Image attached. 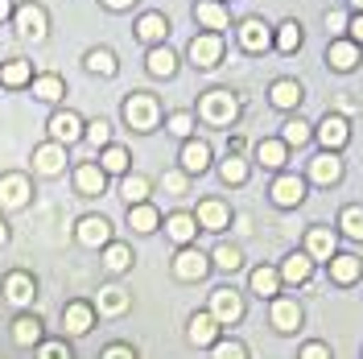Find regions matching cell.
Returning <instances> with one entry per match:
<instances>
[{"instance_id":"cell-18","label":"cell","mask_w":363,"mask_h":359,"mask_svg":"<svg viewBox=\"0 0 363 359\" xmlns=\"http://www.w3.org/2000/svg\"><path fill=\"white\" fill-rule=\"evenodd\" d=\"M215 335H219V322L211 314H199L190 322V343L194 347H215Z\"/></svg>"},{"instance_id":"cell-47","label":"cell","mask_w":363,"mask_h":359,"mask_svg":"<svg viewBox=\"0 0 363 359\" xmlns=\"http://www.w3.org/2000/svg\"><path fill=\"white\" fill-rule=\"evenodd\" d=\"M87 140H91V145H104V149H108V140H112L108 124H104V120H95V124L87 128Z\"/></svg>"},{"instance_id":"cell-32","label":"cell","mask_w":363,"mask_h":359,"mask_svg":"<svg viewBox=\"0 0 363 359\" xmlns=\"http://www.w3.org/2000/svg\"><path fill=\"white\" fill-rule=\"evenodd\" d=\"M256 158H260V165H269V170H281L285 165V140H264L256 149Z\"/></svg>"},{"instance_id":"cell-48","label":"cell","mask_w":363,"mask_h":359,"mask_svg":"<svg viewBox=\"0 0 363 359\" xmlns=\"http://www.w3.org/2000/svg\"><path fill=\"white\" fill-rule=\"evenodd\" d=\"M169 128L178 136H190V128H194V120H190V112H174L169 116Z\"/></svg>"},{"instance_id":"cell-10","label":"cell","mask_w":363,"mask_h":359,"mask_svg":"<svg viewBox=\"0 0 363 359\" xmlns=\"http://www.w3.org/2000/svg\"><path fill=\"white\" fill-rule=\"evenodd\" d=\"M17 25H21L25 38H33V42L45 38V13L38 4H21V9H17Z\"/></svg>"},{"instance_id":"cell-20","label":"cell","mask_w":363,"mask_h":359,"mask_svg":"<svg viewBox=\"0 0 363 359\" xmlns=\"http://www.w3.org/2000/svg\"><path fill=\"white\" fill-rule=\"evenodd\" d=\"M165 231H169V240L190 244L194 231H199V219H194V215H169V219H165Z\"/></svg>"},{"instance_id":"cell-29","label":"cell","mask_w":363,"mask_h":359,"mask_svg":"<svg viewBox=\"0 0 363 359\" xmlns=\"http://www.w3.org/2000/svg\"><path fill=\"white\" fill-rule=\"evenodd\" d=\"M310 272H314V260H310V256H289L285 269H281V277L294 281V285H301V281H310Z\"/></svg>"},{"instance_id":"cell-27","label":"cell","mask_w":363,"mask_h":359,"mask_svg":"<svg viewBox=\"0 0 363 359\" xmlns=\"http://www.w3.org/2000/svg\"><path fill=\"white\" fill-rule=\"evenodd\" d=\"M199 223L211 227V231H219V227H227V206L215 199H206L203 206H199Z\"/></svg>"},{"instance_id":"cell-58","label":"cell","mask_w":363,"mask_h":359,"mask_svg":"<svg viewBox=\"0 0 363 359\" xmlns=\"http://www.w3.org/2000/svg\"><path fill=\"white\" fill-rule=\"evenodd\" d=\"M4 240H9V227L0 223V244H4Z\"/></svg>"},{"instance_id":"cell-35","label":"cell","mask_w":363,"mask_h":359,"mask_svg":"<svg viewBox=\"0 0 363 359\" xmlns=\"http://www.w3.org/2000/svg\"><path fill=\"white\" fill-rule=\"evenodd\" d=\"M314 178H318V182H339V178H342V161L335 158V153L318 158V161H314Z\"/></svg>"},{"instance_id":"cell-24","label":"cell","mask_w":363,"mask_h":359,"mask_svg":"<svg viewBox=\"0 0 363 359\" xmlns=\"http://www.w3.org/2000/svg\"><path fill=\"white\" fill-rule=\"evenodd\" d=\"M326 58H330V67H335V70H351L355 62H359V45H355V42H335Z\"/></svg>"},{"instance_id":"cell-5","label":"cell","mask_w":363,"mask_h":359,"mask_svg":"<svg viewBox=\"0 0 363 359\" xmlns=\"http://www.w3.org/2000/svg\"><path fill=\"white\" fill-rule=\"evenodd\" d=\"M219 54H223L219 33H203V38H194V42H190V58H194V67H215V62H219Z\"/></svg>"},{"instance_id":"cell-26","label":"cell","mask_w":363,"mask_h":359,"mask_svg":"<svg viewBox=\"0 0 363 359\" xmlns=\"http://www.w3.org/2000/svg\"><path fill=\"white\" fill-rule=\"evenodd\" d=\"M74 186H79V194H99L104 190V170L99 165H79Z\"/></svg>"},{"instance_id":"cell-50","label":"cell","mask_w":363,"mask_h":359,"mask_svg":"<svg viewBox=\"0 0 363 359\" xmlns=\"http://www.w3.org/2000/svg\"><path fill=\"white\" fill-rule=\"evenodd\" d=\"M38 359H70V351L62 347V343H45L42 355H38Z\"/></svg>"},{"instance_id":"cell-43","label":"cell","mask_w":363,"mask_h":359,"mask_svg":"<svg viewBox=\"0 0 363 359\" xmlns=\"http://www.w3.org/2000/svg\"><path fill=\"white\" fill-rule=\"evenodd\" d=\"M277 45H281L285 54H289V50H297V45H301V29H297L294 21H285V25H281V33H277Z\"/></svg>"},{"instance_id":"cell-51","label":"cell","mask_w":363,"mask_h":359,"mask_svg":"<svg viewBox=\"0 0 363 359\" xmlns=\"http://www.w3.org/2000/svg\"><path fill=\"white\" fill-rule=\"evenodd\" d=\"M301 359H330V351H326L322 343H306V347H301Z\"/></svg>"},{"instance_id":"cell-22","label":"cell","mask_w":363,"mask_h":359,"mask_svg":"<svg viewBox=\"0 0 363 359\" xmlns=\"http://www.w3.org/2000/svg\"><path fill=\"white\" fill-rule=\"evenodd\" d=\"M62 326H67L70 335H87V331H91V306H87V302H74V306H67Z\"/></svg>"},{"instance_id":"cell-8","label":"cell","mask_w":363,"mask_h":359,"mask_svg":"<svg viewBox=\"0 0 363 359\" xmlns=\"http://www.w3.org/2000/svg\"><path fill=\"white\" fill-rule=\"evenodd\" d=\"M29 202V182L21 174H9V178H0V206H25Z\"/></svg>"},{"instance_id":"cell-34","label":"cell","mask_w":363,"mask_h":359,"mask_svg":"<svg viewBox=\"0 0 363 359\" xmlns=\"http://www.w3.org/2000/svg\"><path fill=\"white\" fill-rule=\"evenodd\" d=\"M128 223H133L136 231H153V227H157V211H153L149 202H140V206H128Z\"/></svg>"},{"instance_id":"cell-55","label":"cell","mask_w":363,"mask_h":359,"mask_svg":"<svg viewBox=\"0 0 363 359\" xmlns=\"http://www.w3.org/2000/svg\"><path fill=\"white\" fill-rule=\"evenodd\" d=\"M351 33H355V42H363V13L351 21Z\"/></svg>"},{"instance_id":"cell-30","label":"cell","mask_w":363,"mask_h":359,"mask_svg":"<svg viewBox=\"0 0 363 359\" xmlns=\"http://www.w3.org/2000/svg\"><path fill=\"white\" fill-rule=\"evenodd\" d=\"M277 281H281V272L269 269V265H260V269L252 272V289L260 293V297H277Z\"/></svg>"},{"instance_id":"cell-49","label":"cell","mask_w":363,"mask_h":359,"mask_svg":"<svg viewBox=\"0 0 363 359\" xmlns=\"http://www.w3.org/2000/svg\"><path fill=\"white\" fill-rule=\"evenodd\" d=\"M215 260H219L223 269H240V252H235V248H227V244L215 252Z\"/></svg>"},{"instance_id":"cell-11","label":"cell","mask_w":363,"mask_h":359,"mask_svg":"<svg viewBox=\"0 0 363 359\" xmlns=\"http://www.w3.org/2000/svg\"><path fill=\"white\" fill-rule=\"evenodd\" d=\"M272 326L277 331H297L301 326V306L289 302V297H277L272 302Z\"/></svg>"},{"instance_id":"cell-6","label":"cell","mask_w":363,"mask_h":359,"mask_svg":"<svg viewBox=\"0 0 363 359\" xmlns=\"http://www.w3.org/2000/svg\"><path fill=\"white\" fill-rule=\"evenodd\" d=\"M79 240L87 248H104L112 240V227H108L104 215H87V219H79Z\"/></svg>"},{"instance_id":"cell-53","label":"cell","mask_w":363,"mask_h":359,"mask_svg":"<svg viewBox=\"0 0 363 359\" xmlns=\"http://www.w3.org/2000/svg\"><path fill=\"white\" fill-rule=\"evenodd\" d=\"M326 29H330V33H342V29H347V17H342V13H330V17H326Z\"/></svg>"},{"instance_id":"cell-57","label":"cell","mask_w":363,"mask_h":359,"mask_svg":"<svg viewBox=\"0 0 363 359\" xmlns=\"http://www.w3.org/2000/svg\"><path fill=\"white\" fill-rule=\"evenodd\" d=\"M108 4H112V9H128V4H133V0H108Z\"/></svg>"},{"instance_id":"cell-16","label":"cell","mask_w":363,"mask_h":359,"mask_svg":"<svg viewBox=\"0 0 363 359\" xmlns=\"http://www.w3.org/2000/svg\"><path fill=\"white\" fill-rule=\"evenodd\" d=\"M194 17H199L211 33H219V29L227 25V9L219 4V0H199V4H194Z\"/></svg>"},{"instance_id":"cell-28","label":"cell","mask_w":363,"mask_h":359,"mask_svg":"<svg viewBox=\"0 0 363 359\" xmlns=\"http://www.w3.org/2000/svg\"><path fill=\"white\" fill-rule=\"evenodd\" d=\"M99 170H104V174H124V170H128V149L108 145V149L99 153Z\"/></svg>"},{"instance_id":"cell-36","label":"cell","mask_w":363,"mask_h":359,"mask_svg":"<svg viewBox=\"0 0 363 359\" xmlns=\"http://www.w3.org/2000/svg\"><path fill=\"white\" fill-rule=\"evenodd\" d=\"M0 83H4V87H21V83H29V62L17 58V62L0 67Z\"/></svg>"},{"instance_id":"cell-38","label":"cell","mask_w":363,"mask_h":359,"mask_svg":"<svg viewBox=\"0 0 363 359\" xmlns=\"http://www.w3.org/2000/svg\"><path fill=\"white\" fill-rule=\"evenodd\" d=\"M87 70H95V74H108V79H112V74H116L112 50H91V54H87Z\"/></svg>"},{"instance_id":"cell-39","label":"cell","mask_w":363,"mask_h":359,"mask_svg":"<svg viewBox=\"0 0 363 359\" xmlns=\"http://www.w3.org/2000/svg\"><path fill=\"white\" fill-rule=\"evenodd\" d=\"M124 199H128V206H140V202L149 199V182L140 178V174L124 178Z\"/></svg>"},{"instance_id":"cell-56","label":"cell","mask_w":363,"mask_h":359,"mask_svg":"<svg viewBox=\"0 0 363 359\" xmlns=\"http://www.w3.org/2000/svg\"><path fill=\"white\" fill-rule=\"evenodd\" d=\"M9 13H13V0H0V21H4Z\"/></svg>"},{"instance_id":"cell-41","label":"cell","mask_w":363,"mask_h":359,"mask_svg":"<svg viewBox=\"0 0 363 359\" xmlns=\"http://www.w3.org/2000/svg\"><path fill=\"white\" fill-rule=\"evenodd\" d=\"M342 231L351 240H363V206H347L342 211Z\"/></svg>"},{"instance_id":"cell-54","label":"cell","mask_w":363,"mask_h":359,"mask_svg":"<svg viewBox=\"0 0 363 359\" xmlns=\"http://www.w3.org/2000/svg\"><path fill=\"white\" fill-rule=\"evenodd\" d=\"M104 359H136V355L128 351V347H108V351H104Z\"/></svg>"},{"instance_id":"cell-33","label":"cell","mask_w":363,"mask_h":359,"mask_svg":"<svg viewBox=\"0 0 363 359\" xmlns=\"http://www.w3.org/2000/svg\"><path fill=\"white\" fill-rule=\"evenodd\" d=\"M13 338H17L21 347H33V343L42 338V322H38V318H17V326H13Z\"/></svg>"},{"instance_id":"cell-21","label":"cell","mask_w":363,"mask_h":359,"mask_svg":"<svg viewBox=\"0 0 363 359\" xmlns=\"http://www.w3.org/2000/svg\"><path fill=\"white\" fill-rule=\"evenodd\" d=\"M359 269H363L359 256H330V277H335L339 285H351V281L359 277Z\"/></svg>"},{"instance_id":"cell-31","label":"cell","mask_w":363,"mask_h":359,"mask_svg":"<svg viewBox=\"0 0 363 359\" xmlns=\"http://www.w3.org/2000/svg\"><path fill=\"white\" fill-rule=\"evenodd\" d=\"M174 67H178V58H174V50H165V45H157V50L149 54V70H153L157 79H169V74H174Z\"/></svg>"},{"instance_id":"cell-15","label":"cell","mask_w":363,"mask_h":359,"mask_svg":"<svg viewBox=\"0 0 363 359\" xmlns=\"http://www.w3.org/2000/svg\"><path fill=\"white\" fill-rule=\"evenodd\" d=\"M306 248H310V260H330V256H335V231L314 227V231L306 236Z\"/></svg>"},{"instance_id":"cell-23","label":"cell","mask_w":363,"mask_h":359,"mask_svg":"<svg viewBox=\"0 0 363 359\" xmlns=\"http://www.w3.org/2000/svg\"><path fill=\"white\" fill-rule=\"evenodd\" d=\"M240 42H244V50H269V25L264 21H244V29H240Z\"/></svg>"},{"instance_id":"cell-7","label":"cell","mask_w":363,"mask_h":359,"mask_svg":"<svg viewBox=\"0 0 363 359\" xmlns=\"http://www.w3.org/2000/svg\"><path fill=\"white\" fill-rule=\"evenodd\" d=\"M50 136H54V145H70V140H79L83 136V120L74 112H58L50 120Z\"/></svg>"},{"instance_id":"cell-45","label":"cell","mask_w":363,"mask_h":359,"mask_svg":"<svg viewBox=\"0 0 363 359\" xmlns=\"http://www.w3.org/2000/svg\"><path fill=\"white\" fill-rule=\"evenodd\" d=\"M244 178H248V165L240 158H227L223 161V182H244Z\"/></svg>"},{"instance_id":"cell-46","label":"cell","mask_w":363,"mask_h":359,"mask_svg":"<svg viewBox=\"0 0 363 359\" xmlns=\"http://www.w3.org/2000/svg\"><path fill=\"white\" fill-rule=\"evenodd\" d=\"M215 359H248L240 343H215Z\"/></svg>"},{"instance_id":"cell-1","label":"cell","mask_w":363,"mask_h":359,"mask_svg":"<svg viewBox=\"0 0 363 359\" xmlns=\"http://www.w3.org/2000/svg\"><path fill=\"white\" fill-rule=\"evenodd\" d=\"M203 116L211 120V124H219V128H223V124H231V120L240 116V104H235V95H231V91H211V95L203 99Z\"/></svg>"},{"instance_id":"cell-14","label":"cell","mask_w":363,"mask_h":359,"mask_svg":"<svg viewBox=\"0 0 363 359\" xmlns=\"http://www.w3.org/2000/svg\"><path fill=\"white\" fill-rule=\"evenodd\" d=\"M206 165H211V149H206L203 140H186L182 145V170L186 174H203Z\"/></svg>"},{"instance_id":"cell-17","label":"cell","mask_w":363,"mask_h":359,"mask_svg":"<svg viewBox=\"0 0 363 359\" xmlns=\"http://www.w3.org/2000/svg\"><path fill=\"white\" fill-rule=\"evenodd\" d=\"M136 33H140V42H165V33H169V21H165L161 13H145V17L136 21Z\"/></svg>"},{"instance_id":"cell-59","label":"cell","mask_w":363,"mask_h":359,"mask_svg":"<svg viewBox=\"0 0 363 359\" xmlns=\"http://www.w3.org/2000/svg\"><path fill=\"white\" fill-rule=\"evenodd\" d=\"M355 9H359V13H363V0H355Z\"/></svg>"},{"instance_id":"cell-4","label":"cell","mask_w":363,"mask_h":359,"mask_svg":"<svg viewBox=\"0 0 363 359\" xmlns=\"http://www.w3.org/2000/svg\"><path fill=\"white\" fill-rule=\"evenodd\" d=\"M272 199H277V206H297V202L306 199V182L297 178V174H281V178L272 182Z\"/></svg>"},{"instance_id":"cell-40","label":"cell","mask_w":363,"mask_h":359,"mask_svg":"<svg viewBox=\"0 0 363 359\" xmlns=\"http://www.w3.org/2000/svg\"><path fill=\"white\" fill-rule=\"evenodd\" d=\"M104 260H108V269H112V272H124L128 265H133V252H128L124 244H108Z\"/></svg>"},{"instance_id":"cell-44","label":"cell","mask_w":363,"mask_h":359,"mask_svg":"<svg viewBox=\"0 0 363 359\" xmlns=\"http://www.w3.org/2000/svg\"><path fill=\"white\" fill-rule=\"evenodd\" d=\"M310 140V128H306V120H294V124H285V145H306Z\"/></svg>"},{"instance_id":"cell-2","label":"cell","mask_w":363,"mask_h":359,"mask_svg":"<svg viewBox=\"0 0 363 359\" xmlns=\"http://www.w3.org/2000/svg\"><path fill=\"white\" fill-rule=\"evenodd\" d=\"M124 120H128V128L149 133V128L157 124V99H153V95H133V99L124 104Z\"/></svg>"},{"instance_id":"cell-12","label":"cell","mask_w":363,"mask_h":359,"mask_svg":"<svg viewBox=\"0 0 363 359\" xmlns=\"http://www.w3.org/2000/svg\"><path fill=\"white\" fill-rule=\"evenodd\" d=\"M33 165H38L42 174H62V170H67V149L50 140V145H42V149L33 153Z\"/></svg>"},{"instance_id":"cell-25","label":"cell","mask_w":363,"mask_h":359,"mask_svg":"<svg viewBox=\"0 0 363 359\" xmlns=\"http://www.w3.org/2000/svg\"><path fill=\"white\" fill-rule=\"evenodd\" d=\"M174 269H178V277H186V281L206 277V256H203V252H190V248H186V252L178 256V265H174Z\"/></svg>"},{"instance_id":"cell-37","label":"cell","mask_w":363,"mask_h":359,"mask_svg":"<svg viewBox=\"0 0 363 359\" xmlns=\"http://www.w3.org/2000/svg\"><path fill=\"white\" fill-rule=\"evenodd\" d=\"M33 95H38V99H45V104H54V99L62 95V79H54V74L33 79Z\"/></svg>"},{"instance_id":"cell-3","label":"cell","mask_w":363,"mask_h":359,"mask_svg":"<svg viewBox=\"0 0 363 359\" xmlns=\"http://www.w3.org/2000/svg\"><path fill=\"white\" fill-rule=\"evenodd\" d=\"M240 314H244V302L231 289H215V297H211V318L223 326V322H240Z\"/></svg>"},{"instance_id":"cell-9","label":"cell","mask_w":363,"mask_h":359,"mask_svg":"<svg viewBox=\"0 0 363 359\" xmlns=\"http://www.w3.org/2000/svg\"><path fill=\"white\" fill-rule=\"evenodd\" d=\"M318 136H322L326 153H335V149H342V145H347L351 128H347V120H342V116H326V120H322V128H318Z\"/></svg>"},{"instance_id":"cell-13","label":"cell","mask_w":363,"mask_h":359,"mask_svg":"<svg viewBox=\"0 0 363 359\" xmlns=\"http://www.w3.org/2000/svg\"><path fill=\"white\" fill-rule=\"evenodd\" d=\"M4 297H9L13 306H29V302H33V277H29V272H9Z\"/></svg>"},{"instance_id":"cell-52","label":"cell","mask_w":363,"mask_h":359,"mask_svg":"<svg viewBox=\"0 0 363 359\" xmlns=\"http://www.w3.org/2000/svg\"><path fill=\"white\" fill-rule=\"evenodd\" d=\"M165 190H169V194H182V190H186V178H182V174H165Z\"/></svg>"},{"instance_id":"cell-19","label":"cell","mask_w":363,"mask_h":359,"mask_svg":"<svg viewBox=\"0 0 363 359\" xmlns=\"http://www.w3.org/2000/svg\"><path fill=\"white\" fill-rule=\"evenodd\" d=\"M272 104H277L281 112L297 108V104H301V83H294V79H281V83H272Z\"/></svg>"},{"instance_id":"cell-42","label":"cell","mask_w":363,"mask_h":359,"mask_svg":"<svg viewBox=\"0 0 363 359\" xmlns=\"http://www.w3.org/2000/svg\"><path fill=\"white\" fill-rule=\"evenodd\" d=\"M124 302H128L124 289H104V293H99V310H104V314H120V310H124Z\"/></svg>"}]
</instances>
